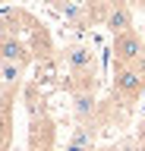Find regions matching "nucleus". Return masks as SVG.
Listing matches in <instances>:
<instances>
[{
    "mask_svg": "<svg viewBox=\"0 0 145 151\" xmlns=\"http://www.w3.org/2000/svg\"><path fill=\"white\" fill-rule=\"evenodd\" d=\"M66 151H88V148H85V145H79V142H69Z\"/></svg>",
    "mask_w": 145,
    "mask_h": 151,
    "instance_id": "obj_8",
    "label": "nucleus"
},
{
    "mask_svg": "<svg viewBox=\"0 0 145 151\" xmlns=\"http://www.w3.org/2000/svg\"><path fill=\"white\" fill-rule=\"evenodd\" d=\"M66 63L73 69H95V54H92V47L85 44H76L66 50Z\"/></svg>",
    "mask_w": 145,
    "mask_h": 151,
    "instance_id": "obj_5",
    "label": "nucleus"
},
{
    "mask_svg": "<svg viewBox=\"0 0 145 151\" xmlns=\"http://www.w3.org/2000/svg\"><path fill=\"white\" fill-rule=\"evenodd\" d=\"M0 54H3V63H16V66H22V69H25V63L32 60L29 47L22 44L16 35H3L0 38Z\"/></svg>",
    "mask_w": 145,
    "mask_h": 151,
    "instance_id": "obj_3",
    "label": "nucleus"
},
{
    "mask_svg": "<svg viewBox=\"0 0 145 151\" xmlns=\"http://www.w3.org/2000/svg\"><path fill=\"white\" fill-rule=\"evenodd\" d=\"M104 28H110L117 35H123V32H133V9L126 6V3H117V6L107 9V16H104Z\"/></svg>",
    "mask_w": 145,
    "mask_h": 151,
    "instance_id": "obj_4",
    "label": "nucleus"
},
{
    "mask_svg": "<svg viewBox=\"0 0 145 151\" xmlns=\"http://www.w3.org/2000/svg\"><path fill=\"white\" fill-rule=\"evenodd\" d=\"M142 57H145V38L136 28L114 38V66H136Z\"/></svg>",
    "mask_w": 145,
    "mask_h": 151,
    "instance_id": "obj_1",
    "label": "nucleus"
},
{
    "mask_svg": "<svg viewBox=\"0 0 145 151\" xmlns=\"http://www.w3.org/2000/svg\"><path fill=\"white\" fill-rule=\"evenodd\" d=\"M145 88V79L136 66H114V91L123 94V98H136L142 94Z\"/></svg>",
    "mask_w": 145,
    "mask_h": 151,
    "instance_id": "obj_2",
    "label": "nucleus"
},
{
    "mask_svg": "<svg viewBox=\"0 0 145 151\" xmlns=\"http://www.w3.org/2000/svg\"><path fill=\"white\" fill-rule=\"evenodd\" d=\"M73 101H76V113L82 116V120L92 116V110H95V98H92V91H79Z\"/></svg>",
    "mask_w": 145,
    "mask_h": 151,
    "instance_id": "obj_7",
    "label": "nucleus"
},
{
    "mask_svg": "<svg viewBox=\"0 0 145 151\" xmlns=\"http://www.w3.org/2000/svg\"><path fill=\"white\" fill-rule=\"evenodd\" d=\"M139 139L145 142V123H139Z\"/></svg>",
    "mask_w": 145,
    "mask_h": 151,
    "instance_id": "obj_10",
    "label": "nucleus"
},
{
    "mask_svg": "<svg viewBox=\"0 0 145 151\" xmlns=\"http://www.w3.org/2000/svg\"><path fill=\"white\" fill-rule=\"evenodd\" d=\"M136 69H139V73H142V79H145V57L139 60V63H136Z\"/></svg>",
    "mask_w": 145,
    "mask_h": 151,
    "instance_id": "obj_9",
    "label": "nucleus"
},
{
    "mask_svg": "<svg viewBox=\"0 0 145 151\" xmlns=\"http://www.w3.org/2000/svg\"><path fill=\"white\" fill-rule=\"evenodd\" d=\"M22 82V66L16 63H3V94H13Z\"/></svg>",
    "mask_w": 145,
    "mask_h": 151,
    "instance_id": "obj_6",
    "label": "nucleus"
},
{
    "mask_svg": "<svg viewBox=\"0 0 145 151\" xmlns=\"http://www.w3.org/2000/svg\"><path fill=\"white\" fill-rule=\"evenodd\" d=\"M35 151H54V148H35Z\"/></svg>",
    "mask_w": 145,
    "mask_h": 151,
    "instance_id": "obj_11",
    "label": "nucleus"
}]
</instances>
